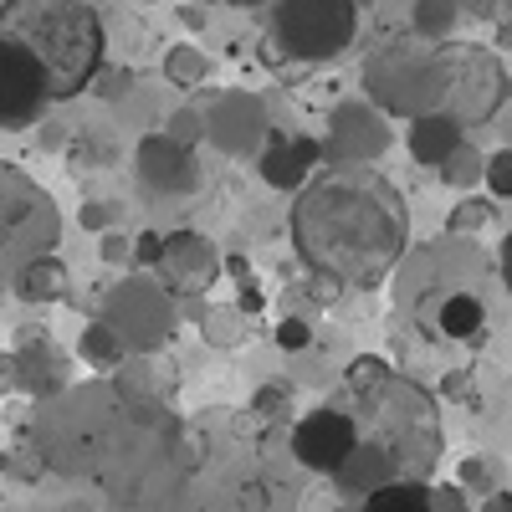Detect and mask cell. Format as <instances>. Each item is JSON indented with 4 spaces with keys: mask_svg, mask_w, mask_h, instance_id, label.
<instances>
[{
    "mask_svg": "<svg viewBox=\"0 0 512 512\" xmlns=\"http://www.w3.org/2000/svg\"><path fill=\"white\" fill-rule=\"evenodd\" d=\"M292 246L303 267L369 292L405 256V200L369 164H328L297 190Z\"/></svg>",
    "mask_w": 512,
    "mask_h": 512,
    "instance_id": "1",
    "label": "cell"
},
{
    "mask_svg": "<svg viewBox=\"0 0 512 512\" xmlns=\"http://www.w3.org/2000/svg\"><path fill=\"white\" fill-rule=\"evenodd\" d=\"M344 384H349V400L359 415V431L395 456L400 477L431 482L436 461H441V410L431 390H420L415 379L395 374L384 359H369V354L344 369Z\"/></svg>",
    "mask_w": 512,
    "mask_h": 512,
    "instance_id": "2",
    "label": "cell"
},
{
    "mask_svg": "<svg viewBox=\"0 0 512 512\" xmlns=\"http://www.w3.org/2000/svg\"><path fill=\"white\" fill-rule=\"evenodd\" d=\"M0 36L21 47L47 72L52 103L88 93L103 72V21L93 0H0Z\"/></svg>",
    "mask_w": 512,
    "mask_h": 512,
    "instance_id": "3",
    "label": "cell"
},
{
    "mask_svg": "<svg viewBox=\"0 0 512 512\" xmlns=\"http://www.w3.org/2000/svg\"><path fill=\"white\" fill-rule=\"evenodd\" d=\"M364 93L390 113V118H415L446 108V52L425 36H405L379 47L364 67Z\"/></svg>",
    "mask_w": 512,
    "mask_h": 512,
    "instance_id": "4",
    "label": "cell"
},
{
    "mask_svg": "<svg viewBox=\"0 0 512 512\" xmlns=\"http://www.w3.org/2000/svg\"><path fill=\"white\" fill-rule=\"evenodd\" d=\"M359 0H272V41L292 62H333L359 36Z\"/></svg>",
    "mask_w": 512,
    "mask_h": 512,
    "instance_id": "5",
    "label": "cell"
},
{
    "mask_svg": "<svg viewBox=\"0 0 512 512\" xmlns=\"http://www.w3.org/2000/svg\"><path fill=\"white\" fill-rule=\"evenodd\" d=\"M62 216L52 195L41 190L21 164H0V262H26L36 251H52Z\"/></svg>",
    "mask_w": 512,
    "mask_h": 512,
    "instance_id": "6",
    "label": "cell"
},
{
    "mask_svg": "<svg viewBox=\"0 0 512 512\" xmlns=\"http://www.w3.org/2000/svg\"><path fill=\"white\" fill-rule=\"evenodd\" d=\"M446 108L466 123H492L507 103V67L477 41H446Z\"/></svg>",
    "mask_w": 512,
    "mask_h": 512,
    "instance_id": "7",
    "label": "cell"
},
{
    "mask_svg": "<svg viewBox=\"0 0 512 512\" xmlns=\"http://www.w3.org/2000/svg\"><path fill=\"white\" fill-rule=\"evenodd\" d=\"M169 297H175V292H169L154 272L144 277H123L108 297H103V318L123 333V344L128 349H164L169 344V333H175V303H169Z\"/></svg>",
    "mask_w": 512,
    "mask_h": 512,
    "instance_id": "8",
    "label": "cell"
},
{
    "mask_svg": "<svg viewBox=\"0 0 512 512\" xmlns=\"http://www.w3.org/2000/svg\"><path fill=\"white\" fill-rule=\"evenodd\" d=\"M390 144H395L390 113H384L369 93L338 103L328 113V123H323V154H328V164H374Z\"/></svg>",
    "mask_w": 512,
    "mask_h": 512,
    "instance_id": "9",
    "label": "cell"
},
{
    "mask_svg": "<svg viewBox=\"0 0 512 512\" xmlns=\"http://www.w3.org/2000/svg\"><path fill=\"white\" fill-rule=\"evenodd\" d=\"M52 108V88L41 62L21 47V41L0 36V128L16 134V128H36Z\"/></svg>",
    "mask_w": 512,
    "mask_h": 512,
    "instance_id": "10",
    "label": "cell"
},
{
    "mask_svg": "<svg viewBox=\"0 0 512 512\" xmlns=\"http://www.w3.org/2000/svg\"><path fill=\"white\" fill-rule=\"evenodd\" d=\"M221 272H226L221 246L210 236H200V231H169L159 262H154V277L175 297H205L221 282Z\"/></svg>",
    "mask_w": 512,
    "mask_h": 512,
    "instance_id": "11",
    "label": "cell"
},
{
    "mask_svg": "<svg viewBox=\"0 0 512 512\" xmlns=\"http://www.w3.org/2000/svg\"><path fill=\"white\" fill-rule=\"evenodd\" d=\"M272 139V118H267V103L256 98V93H221V98H210L205 103V144H216L221 154H256Z\"/></svg>",
    "mask_w": 512,
    "mask_h": 512,
    "instance_id": "12",
    "label": "cell"
},
{
    "mask_svg": "<svg viewBox=\"0 0 512 512\" xmlns=\"http://www.w3.org/2000/svg\"><path fill=\"white\" fill-rule=\"evenodd\" d=\"M134 180L149 190V195H190L200 185V159H195V144H180L175 134L164 128H149V134L134 144Z\"/></svg>",
    "mask_w": 512,
    "mask_h": 512,
    "instance_id": "13",
    "label": "cell"
},
{
    "mask_svg": "<svg viewBox=\"0 0 512 512\" xmlns=\"http://www.w3.org/2000/svg\"><path fill=\"white\" fill-rule=\"evenodd\" d=\"M359 441H364L359 415H344V410L318 405V410H308L303 420L292 425V461L308 466V472H323V477H328Z\"/></svg>",
    "mask_w": 512,
    "mask_h": 512,
    "instance_id": "14",
    "label": "cell"
},
{
    "mask_svg": "<svg viewBox=\"0 0 512 512\" xmlns=\"http://www.w3.org/2000/svg\"><path fill=\"white\" fill-rule=\"evenodd\" d=\"M323 139H303V134H277L272 128V139L256 149V175H262V185L272 190H303L313 175H318V164H323Z\"/></svg>",
    "mask_w": 512,
    "mask_h": 512,
    "instance_id": "15",
    "label": "cell"
},
{
    "mask_svg": "<svg viewBox=\"0 0 512 512\" xmlns=\"http://www.w3.org/2000/svg\"><path fill=\"white\" fill-rule=\"evenodd\" d=\"M456 144H466V123H461L451 108L415 113V118L405 123V149H410V159L425 164V169H441Z\"/></svg>",
    "mask_w": 512,
    "mask_h": 512,
    "instance_id": "16",
    "label": "cell"
},
{
    "mask_svg": "<svg viewBox=\"0 0 512 512\" xmlns=\"http://www.w3.org/2000/svg\"><path fill=\"white\" fill-rule=\"evenodd\" d=\"M328 477H333V487L344 492V497H359V502H364L374 487H384L390 477H400V466H395V456L384 451L374 436H364V441H359V446H354L344 461L333 466Z\"/></svg>",
    "mask_w": 512,
    "mask_h": 512,
    "instance_id": "17",
    "label": "cell"
},
{
    "mask_svg": "<svg viewBox=\"0 0 512 512\" xmlns=\"http://www.w3.org/2000/svg\"><path fill=\"white\" fill-rule=\"evenodd\" d=\"M113 384H118L123 395L169 400V395H175V384H180V369L169 364V354H159V349H139V354H128L113 369Z\"/></svg>",
    "mask_w": 512,
    "mask_h": 512,
    "instance_id": "18",
    "label": "cell"
},
{
    "mask_svg": "<svg viewBox=\"0 0 512 512\" xmlns=\"http://www.w3.org/2000/svg\"><path fill=\"white\" fill-rule=\"evenodd\" d=\"M16 359H21V390L26 395H36V400H52V395H62L67 390V359L52 349V338L47 333H26L21 338V349H16Z\"/></svg>",
    "mask_w": 512,
    "mask_h": 512,
    "instance_id": "19",
    "label": "cell"
},
{
    "mask_svg": "<svg viewBox=\"0 0 512 512\" xmlns=\"http://www.w3.org/2000/svg\"><path fill=\"white\" fill-rule=\"evenodd\" d=\"M16 297L21 303H31V308H47V303H62L67 297V287H72V277H67V262L57 251H36V256H26V262L16 267Z\"/></svg>",
    "mask_w": 512,
    "mask_h": 512,
    "instance_id": "20",
    "label": "cell"
},
{
    "mask_svg": "<svg viewBox=\"0 0 512 512\" xmlns=\"http://www.w3.org/2000/svg\"><path fill=\"white\" fill-rule=\"evenodd\" d=\"M77 354H82V364H93L98 374H113V369H118L128 354H134V349H128V344H123V333H118V328L98 313L88 328H82V338H77Z\"/></svg>",
    "mask_w": 512,
    "mask_h": 512,
    "instance_id": "21",
    "label": "cell"
},
{
    "mask_svg": "<svg viewBox=\"0 0 512 512\" xmlns=\"http://www.w3.org/2000/svg\"><path fill=\"white\" fill-rule=\"evenodd\" d=\"M436 328L441 338H477L487 328V308L477 292H446L436 303Z\"/></svg>",
    "mask_w": 512,
    "mask_h": 512,
    "instance_id": "22",
    "label": "cell"
},
{
    "mask_svg": "<svg viewBox=\"0 0 512 512\" xmlns=\"http://www.w3.org/2000/svg\"><path fill=\"white\" fill-rule=\"evenodd\" d=\"M364 502L369 507H420V512H436V487L420 482V477H390L384 487H374Z\"/></svg>",
    "mask_w": 512,
    "mask_h": 512,
    "instance_id": "23",
    "label": "cell"
},
{
    "mask_svg": "<svg viewBox=\"0 0 512 512\" xmlns=\"http://www.w3.org/2000/svg\"><path fill=\"white\" fill-rule=\"evenodd\" d=\"M205 77H210V62H205L200 47H190V41H175V47L164 52V82H169V88L190 93V88H200Z\"/></svg>",
    "mask_w": 512,
    "mask_h": 512,
    "instance_id": "24",
    "label": "cell"
},
{
    "mask_svg": "<svg viewBox=\"0 0 512 512\" xmlns=\"http://www.w3.org/2000/svg\"><path fill=\"white\" fill-rule=\"evenodd\" d=\"M251 313L241 308V303H231V308H205V318H200V333H205V344L210 349H241V338H246V323Z\"/></svg>",
    "mask_w": 512,
    "mask_h": 512,
    "instance_id": "25",
    "label": "cell"
},
{
    "mask_svg": "<svg viewBox=\"0 0 512 512\" xmlns=\"http://www.w3.org/2000/svg\"><path fill=\"white\" fill-rule=\"evenodd\" d=\"M456 0H415L410 6V31L425 36V41H446L456 31Z\"/></svg>",
    "mask_w": 512,
    "mask_h": 512,
    "instance_id": "26",
    "label": "cell"
},
{
    "mask_svg": "<svg viewBox=\"0 0 512 512\" xmlns=\"http://www.w3.org/2000/svg\"><path fill=\"white\" fill-rule=\"evenodd\" d=\"M482 175H487V154H477L472 144H456L451 159L441 164V180H446L451 190H477Z\"/></svg>",
    "mask_w": 512,
    "mask_h": 512,
    "instance_id": "27",
    "label": "cell"
},
{
    "mask_svg": "<svg viewBox=\"0 0 512 512\" xmlns=\"http://www.w3.org/2000/svg\"><path fill=\"white\" fill-rule=\"evenodd\" d=\"M113 159H118V144H113V134H103V128H82V134L72 139V164L77 169H103Z\"/></svg>",
    "mask_w": 512,
    "mask_h": 512,
    "instance_id": "28",
    "label": "cell"
},
{
    "mask_svg": "<svg viewBox=\"0 0 512 512\" xmlns=\"http://www.w3.org/2000/svg\"><path fill=\"white\" fill-rule=\"evenodd\" d=\"M492 205H497V195H466V200H456V205H451L446 226H451L456 236H472V231L492 226Z\"/></svg>",
    "mask_w": 512,
    "mask_h": 512,
    "instance_id": "29",
    "label": "cell"
},
{
    "mask_svg": "<svg viewBox=\"0 0 512 512\" xmlns=\"http://www.w3.org/2000/svg\"><path fill=\"white\" fill-rule=\"evenodd\" d=\"M251 415L267 420V425H287V415H292V384H282V379L262 384V390L251 395Z\"/></svg>",
    "mask_w": 512,
    "mask_h": 512,
    "instance_id": "30",
    "label": "cell"
},
{
    "mask_svg": "<svg viewBox=\"0 0 512 512\" xmlns=\"http://www.w3.org/2000/svg\"><path fill=\"white\" fill-rule=\"evenodd\" d=\"M164 134H175L180 144H205V103L175 108V113L164 118Z\"/></svg>",
    "mask_w": 512,
    "mask_h": 512,
    "instance_id": "31",
    "label": "cell"
},
{
    "mask_svg": "<svg viewBox=\"0 0 512 512\" xmlns=\"http://www.w3.org/2000/svg\"><path fill=\"white\" fill-rule=\"evenodd\" d=\"M456 482H461L466 492H477V497L497 492V461H487V456H466V461L456 466Z\"/></svg>",
    "mask_w": 512,
    "mask_h": 512,
    "instance_id": "32",
    "label": "cell"
},
{
    "mask_svg": "<svg viewBox=\"0 0 512 512\" xmlns=\"http://www.w3.org/2000/svg\"><path fill=\"white\" fill-rule=\"evenodd\" d=\"M482 185H487V195L512 200V144L487 154V175H482Z\"/></svg>",
    "mask_w": 512,
    "mask_h": 512,
    "instance_id": "33",
    "label": "cell"
},
{
    "mask_svg": "<svg viewBox=\"0 0 512 512\" xmlns=\"http://www.w3.org/2000/svg\"><path fill=\"white\" fill-rule=\"evenodd\" d=\"M313 344V323L303 318V313H287L282 323H277V349H287V354H303Z\"/></svg>",
    "mask_w": 512,
    "mask_h": 512,
    "instance_id": "34",
    "label": "cell"
},
{
    "mask_svg": "<svg viewBox=\"0 0 512 512\" xmlns=\"http://www.w3.org/2000/svg\"><path fill=\"white\" fill-rule=\"evenodd\" d=\"M77 221H82V231H98V236H103V231L118 221V205H113V200H82V205H77Z\"/></svg>",
    "mask_w": 512,
    "mask_h": 512,
    "instance_id": "35",
    "label": "cell"
},
{
    "mask_svg": "<svg viewBox=\"0 0 512 512\" xmlns=\"http://www.w3.org/2000/svg\"><path fill=\"white\" fill-rule=\"evenodd\" d=\"M159 251H164V231H159V226L139 231V241H134V267L154 272V262H159Z\"/></svg>",
    "mask_w": 512,
    "mask_h": 512,
    "instance_id": "36",
    "label": "cell"
},
{
    "mask_svg": "<svg viewBox=\"0 0 512 512\" xmlns=\"http://www.w3.org/2000/svg\"><path fill=\"white\" fill-rule=\"evenodd\" d=\"M21 390V359L16 349H0V395H16Z\"/></svg>",
    "mask_w": 512,
    "mask_h": 512,
    "instance_id": "37",
    "label": "cell"
},
{
    "mask_svg": "<svg viewBox=\"0 0 512 512\" xmlns=\"http://www.w3.org/2000/svg\"><path fill=\"white\" fill-rule=\"evenodd\" d=\"M103 262H134V241H123V231H103Z\"/></svg>",
    "mask_w": 512,
    "mask_h": 512,
    "instance_id": "38",
    "label": "cell"
},
{
    "mask_svg": "<svg viewBox=\"0 0 512 512\" xmlns=\"http://www.w3.org/2000/svg\"><path fill=\"white\" fill-rule=\"evenodd\" d=\"M36 128H41V139H47L41 149H67V144H72V134H67V128H62L57 118H41Z\"/></svg>",
    "mask_w": 512,
    "mask_h": 512,
    "instance_id": "39",
    "label": "cell"
},
{
    "mask_svg": "<svg viewBox=\"0 0 512 512\" xmlns=\"http://www.w3.org/2000/svg\"><path fill=\"white\" fill-rule=\"evenodd\" d=\"M466 502H472V492H466L461 482H456V487H436V507H451V512H461Z\"/></svg>",
    "mask_w": 512,
    "mask_h": 512,
    "instance_id": "40",
    "label": "cell"
},
{
    "mask_svg": "<svg viewBox=\"0 0 512 512\" xmlns=\"http://www.w3.org/2000/svg\"><path fill=\"white\" fill-rule=\"evenodd\" d=\"M441 390H446L451 400H466V395H472V374H466V369L446 374V379H441Z\"/></svg>",
    "mask_w": 512,
    "mask_h": 512,
    "instance_id": "41",
    "label": "cell"
},
{
    "mask_svg": "<svg viewBox=\"0 0 512 512\" xmlns=\"http://www.w3.org/2000/svg\"><path fill=\"white\" fill-rule=\"evenodd\" d=\"M497 277H502V287L512 292V231H507L502 246H497Z\"/></svg>",
    "mask_w": 512,
    "mask_h": 512,
    "instance_id": "42",
    "label": "cell"
},
{
    "mask_svg": "<svg viewBox=\"0 0 512 512\" xmlns=\"http://www.w3.org/2000/svg\"><path fill=\"white\" fill-rule=\"evenodd\" d=\"M128 88H134V72H108V82H103V93H108V98H123Z\"/></svg>",
    "mask_w": 512,
    "mask_h": 512,
    "instance_id": "43",
    "label": "cell"
},
{
    "mask_svg": "<svg viewBox=\"0 0 512 512\" xmlns=\"http://www.w3.org/2000/svg\"><path fill=\"white\" fill-rule=\"evenodd\" d=\"M482 507H487V512H512V492H487Z\"/></svg>",
    "mask_w": 512,
    "mask_h": 512,
    "instance_id": "44",
    "label": "cell"
},
{
    "mask_svg": "<svg viewBox=\"0 0 512 512\" xmlns=\"http://www.w3.org/2000/svg\"><path fill=\"white\" fill-rule=\"evenodd\" d=\"M226 6H236V11H256V6H267V0H226Z\"/></svg>",
    "mask_w": 512,
    "mask_h": 512,
    "instance_id": "45",
    "label": "cell"
},
{
    "mask_svg": "<svg viewBox=\"0 0 512 512\" xmlns=\"http://www.w3.org/2000/svg\"><path fill=\"white\" fill-rule=\"evenodd\" d=\"M359 6H374V0H359Z\"/></svg>",
    "mask_w": 512,
    "mask_h": 512,
    "instance_id": "46",
    "label": "cell"
},
{
    "mask_svg": "<svg viewBox=\"0 0 512 512\" xmlns=\"http://www.w3.org/2000/svg\"><path fill=\"white\" fill-rule=\"evenodd\" d=\"M144 6H159V0H144Z\"/></svg>",
    "mask_w": 512,
    "mask_h": 512,
    "instance_id": "47",
    "label": "cell"
},
{
    "mask_svg": "<svg viewBox=\"0 0 512 512\" xmlns=\"http://www.w3.org/2000/svg\"><path fill=\"white\" fill-rule=\"evenodd\" d=\"M477 6H482V0H477Z\"/></svg>",
    "mask_w": 512,
    "mask_h": 512,
    "instance_id": "48",
    "label": "cell"
}]
</instances>
